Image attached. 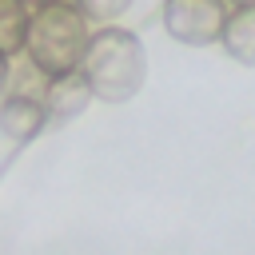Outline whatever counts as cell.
Returning a JSON list of instances; mask_svg holds the SVG:
<instances>
[{
	"instance_id": "1",
	"label": "cell",
	"mask_w": 255,
	"mask_h": 255,
	"mask_svg": "<svg viewBox=\"0 0 255 255\" xmlns=\"http://www.w3.org/2000/svg\"><path fill=\"white\" fill-rule=\"evenodd\" d=\"M80 72L92 84L96 100L128 104L143 88V80H147V52H143V44H139L135 32L108 24V28L92 32V44L84 52Z\"/></svg>"
},
{
	"instance_id": "2",
	"label": "cell",
	"mask_w": 255,
	"mask_h": 255,
	"mask_svg": "<svg viewBox=\"0 0 255 255\" xmlns=\"http://www.w3.org/2000/svg\"><path fill=\"white\" fill-rule=\"evenodd\" d=\"M88 44H92L88 16H84L72 0L44 4V8H36V12H32L24 52H28L32 68H36L44 80H56V76L80 72Z\"/></svg>"
},
{
	"instance_id": "3",
	"label": "cell",
	"mask_w": 255,
	"mask_h": 255,
	"mask_svg": "<svg viewBox=\"0 0 255 255\" xmlns=\"http://www.w3.org/2000/svg\"><path fill=\"white\" fill-rule=\"evenodd\" d=\"M227 4L223 0H167L163 4V28L171 40L191 44V48H207L223 40L227 28Z\"/></svg>"
},
{
	"instance_id": "4",
	"label": "cell",
	"mask_w": 255,
	"mask_h": 255,
	"mask_svg": "<svg viewBox=\"0 0 255 255\" xmlns=\"http://www.w3.org/2000/svg\"><path fill=\"white\" fill-rule=\"evenodd\" d=\"M44 124H48L44 100H36V96H20V92H8V96L0 100V131H4L12 143H28V139H36Z\"/></svg>"
},
{
	"instance_id": "5",
	"label": "cell",
	"mask_w": 255,
	"mask_h": 255,
	"mask_svg": "<svg viewBox=\"0 0 255 255\" xmlns=\"http://www.w3.org/2000/svg\"><path fill=\"white\" fill-rule=\"evenodd\" d=\"M40 100H44L48 120H76V116L96 100V92H92V84L84 80V72H68V76L48 80Z\"/></svg>"
},
{
	"instance_id": "6",
	"label": "cell",
	"mask_w": 255,
	"mask_h": 255,
	"mask_svg": "<svg viewBox=\"0 0 255 255\" xmlns=\"http://www.w3.org/2000/svg\"><path fill=\"white\" fill-rule=\"evenodd\" d=\"M219 44L227 48L231 60H239V64L251 68L255 64V8H235L227 16V28H223Z\"/></svg>"
},
{
	"instance_id": "7",
	"label": "cell",
	"mask_w": 255,
	"mask_h": 255,
	"mask_svg": "<svg viewBox=\"0 0 255 255\" xmlns=\"http://www.w3.org/2000/svg\"><path fill=\"white\" fill-rule=\"evenodd\" d=\"M28 24H32V8L24 0H0V56L24 52Z\"/></svg>"
},
{
	"instance_id": "8",
	"label": "cell",
	"mask_w": 255,
	"mask_h": 255,
	"mask_svg": "<svg viewBox=\"0 0 255 255\" xmlns=\"http://www.w3.org/2000/svg\"><path fill=\"white\" fill-rule=\"evenodd\" d=\"M88 20H100V24H116L128 8H131V0H72Z\"/></svg>"
},
{
	"instance_id": "9",
	"label": "cell",
	"mask_w": 255,
	"mask_h": 255,
	"mask_svg": "<svg viewBox=\"0 0 255 255\" xmlns=\"http://www.w3.org/2000/svg\"><path fill=\"white\" fill-rule=\"evenodd\" d=\"M8 76H12V64H8V56H0V96L8 88Z\"/></svg>"
},
{
	"instance_id": "10",
	"label": "cell",
	"mask_w": 255,
	"mask_h": 255,
	"mask_svg": "<svg viewBox=\"0 0 255 255\" xmlns=\"http://www.w3.org/2000/svg\"><path fill=\"white\" fill-rule=\"evenodd\" d=\"M24 4H36V8H44V4H60V0H24Z\"/></svg>"
},
{
	"instance_id": "11",
	"label": "cell",
	"mask_w": 255,
	"mask_h": 255,
	"mask_svg": "<svg viewBox=\"0 0 255 255\" xmlns=\"http://www.w3.org/2000/svg\"><path fill=\"white\" fill-rule=\"evenodd\" d=\"M235 4H239V8H255V0H235Z\"/></svg>"
}]
</instances>
